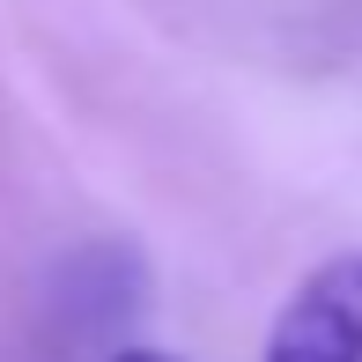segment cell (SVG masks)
<instances>
[{
    "label": "cell",
    "mask_w": 362,
    "mask_h": 362,
    "mask_svg": "<svg viewBox=\"0 0 362 362\" xmlns=\"http://www.w3.org/2000/svg\"><path fill=\"white\" fill-rule=\"evenodd\" d=\"M259 362H362V252H340L296 281Z\"/></svg>",
    "instance_id": "6da1fadb"
},
{
    "label": "cell",
    "mask_w": 362,
    "mask_h": 362,
    "mask_svg": "<svg viewBox=\"0 0 362 362\" xmlns=\"http://www.w3.org/2000/svg\"><path fill=\"white\" fill-rule=\"evenodd\" d=\"M111 362H177V355H163V348H126V355H111Z\"/></svg>",
    "instance_id": "7a4b0ae2"
}]
</instances>
